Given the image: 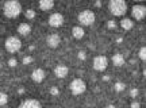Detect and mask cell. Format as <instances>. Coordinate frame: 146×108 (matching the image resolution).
<instances>
[{
	"instance_id": "obj_1",
	"label": "cell",
	"mask_w": 146,
	"mask_h": 108,
	"mask_svg": "<svg viewBox=\"0 0 146 108\" xmlns=\"http://www.w3.org/2000/svg\"><path fill=\"white\" fill-rule=\"evenodd\" d=\"M3 12L7 18H16L22 12V4L16 0L5 1L3 5Z\"/></svg>"
},
{
	"instance_id": "obj_2",
	"label": "cell",
	"mask_w": 146,
	"mask_h": 108,
	"mask_svg": "<svg viewBox=\"0 0 146 108\" xmlns=\"http://www.w3.org/2000/svg\"><path fill=\"white\" fill-rule=\"evenodd\" d=\"M110 12L115 16H122L127 12V3L123 0H111L108 3Z\"/></svg>"
},
{
	"instance_id": "obj_3",
	"label": "cell",
	"mask_w": 146,
	"mask_h": 108,
	"mask_svg": "<svg viewBox=\"0 0 146 108\" xmlns=\"http://www.w3.org/2000/svg\"><path fill=\"white\" fill-rule=\"evenodd\" d=\"M22 47V42L18 36H8L5 39V49L10 53H16L19 52Z\"/></svg>"
},
{
	"instance_id": "obj_4",
	"label": "cell",
	"mask_w": 146,
	"mask_h": 108,
	"mask_svg": "<svg viewBox=\"0 0 146 108\" xmlns=\"http://www.w3.org/2000/svg\"><path fill=\"white\" fill-rule=\"evenodd\" d=\"M77 19L80 22V25H83V26H91L95 22V14L89 10H84L78 14Z\"/></svg>"
},
{
	"instance_id": "obj_5",
	"label": "cell",
	"mask_w": 146,
	"mask_h": 108,
	"mask_svg": "<svg viewBox=\"0 0 146 108\" xmlns=\"http://www.w3.org/2000/svg\"><path fill=\"white\" fill-rule=\"evenodd\" d=\"M69 88H70V92H72L73 95L78 96V95H81V93L85 92L87 85H85V82H84L81 78H74V80L70 82Z\"/></svg>"
},
{
	"instance_id": "obj_6",
	"label": "cell",
	"mask_w": 146,
	"mask_h": 108,
	"mask_svg": "<svg viewBox=\"0 0 146 108\" xmlns=\"http://www.w3.org/2000/svg\"><path fill=\"white\" fill-rule=\"evenodd\" d=\"M107 65H108V60L107 57L104 56H98L94 58V69L98 70V72H103L107 69Z\"/></svg>"
},
{
	"instance_id": "obj_7",
	"label": "cell",
	"mask_w": 146,
	"mask_h": 108,
	"mask_svg": "<svg viewBox=\"0 0 146 108\" xmlns=\"http://www.w3.org/2000/svg\"><path fill=\"white\" fill-rule=\"evenodd\" d=\"M131 14H133V18H134V19H137V21H142L146 15V7L145 5H141V4L133 5Z\"/></svg>"
},
{
	"instance_id": "obj_8",
	"label": "cell",
	"mask_w": 146,
	"mask_h": 108,
	"mask_svg": "<svg viewBox=\"0 0 146 108\" xmlns=\"http://www.w3.org/2000/svg\"><path fill=\"white\" fill-rule=\"evenodd\" d=\"M64 23V16L60 14V12H54L49 16V25L53 27H60L62 26Z\"/></svg>"
},
{
	"instance_id": "obj_9",
	"label": "cell",
	"mask_w": 146,
	"mask_h": 108,
	"mask_svg": "<svg viewBox=\"0 0 146 108\" xmlns=\"http://www.w3.org/2000/svg\"><path fill=\"white\" fill-rule=\"evenodd\" d=\"M46 43L49 45V47H58L60 43H61V36L58 34H50V35L46 38Z\"/></svg>"
},
{
	"instance_id": "obj_10",
	"label": "cell",
	"mask_w": 146,
	"mask_h": 108,
	"mask_svg": "<svg viewBox=\"0 0 146 108\" xmlns=\"http://www.w3.org/2000/svg\"><path fill=\"white\" fill-rule=\"evenodd\" d=\"M45 77H46V73H45V70L41 69V68H38V69H35V70H33V73H31V78L35 82H42L43 80H45Z\"/></svg>"
},
{
	"instance_id": "obj_11",
	"label": "cell",
	"mask_w": 146,
	"mask_h": 108,
	"mask_svg": "<svg viewBox=\"0 0 146 108\" xmlns=\"http://www.w3.org/2000/svg\"><path fill=\"white\" fill-rule=\"evenodd\" d=\"M19 108H42V107L38 100H35V99H27L23 103H21Z\"/></svg>"
},
{
	"instance_id": "obj_12",
	"label": "cell",
	"mask_w": 146,
	"mask_h": 108,
	"mask_svg": "<svg viewBox=\"0 0 146 108\" xmlns=\"http://www.w3.org/2000/svg\"><path fill=\"white\" fill-rule=\"evenodd\" d=\"M68 72H69V69H68V66H65V65H57V66L54 68V74H56L58 78L66 77V76H68Z\"/></svg>"
},
{
	"instance_id": "obj_13",
	"label": "cell",
	"mask_w": 146,
	"mask_h": 108,
	"mask_svg": "<svg viewBox=\"0 0 146 108\" xmlns=\"http://www.w3.org/2000/svg\"><path fill=\"white\" fill-rule=\"evenodd\" d=\"M18 32L21 34V35H29L30 32H31V27L29 23H21L19 26H18Z\"/></svg>"
},
{
	"instance_id": "obj_14",
	"label": "cell",
	"mask_w": 146,
	"mask_h": 108,
	"mask_svg": "<svg viewBox=\"0 0 146 108\" xmlns=\"http://www.w3.org/2000/svg\"><path fill=\"white\" fill-rule=\"evenodd\" d=\"M112 62H114L115 66H123L125 65V57H123V54L115 53L112 56Z\"/></svg>"
},
{
	"instance_id": "obj_15",
	"label": "cell",
	"mask_w": 146,
	"mask_h": 108,
	"mask_svg": "<svg viewBox=\"0 0 146 108\" xmlns=\"http://www.w3.org/2000/svg\"><path fill=\"white\" fill-rule=\"evenodd\" d=\"M53 7H54V1H52V0H41L39 1V8L42 11H49Z\"/></svg>"
},
{
	"instance_id": "obj_16",
	"label": "cell",
	"mask_w": 146,
	"mask_h": 108,
	"mask_svg": "<svg viewBox=\"0 0 146 108\" xmlns=\"http://www.w3.org/2000/svg\"><path fill=\"white\" fill-rule=\"evenodd\" d=\"M72 34L76 39H81V38L84 36V28L83 27H80V26H74L72 28Z\"/></svg>"
},
{
	"instance_id": "obj_17",
	"label": "cell",
	"mask_w": 146,
	"mask_h": 108,
	"mask_svg": "<svg viewBox=\"0 0 146 108\" xmlns=\"http://www.w3.org/2000/svg\"><path fill=\"white\" fill-rule=\"evenodd\" d=\"M120 26H122L123 30H131L133 26H134V22L131 21V19H129V18H125V19L120 21Z\"/></svg>"
},
{
	"instance_id": "obj_18",
	"label": "cell",
	"mask_w": 146,
	"mask_h": 108,
	"mask_svg": "<svg viewBox=\"0 0 146 108\" xmlns=\"http://www.w3.org/2000/svg\"><path fill=\"white\" fill-rule=\"evenodd\" d=\"M25 16H26L27 19H34V18H35V11L31 10V8H29V10L25 11Z\"/></svg>"
},
{
	"instance_id": "obj_19",
	"label": "cell",
	"mask_w": 146,
	"mask_h": 108,
	"mask_svg": "<svg viewBox=\"0 0 146 108\" xmlns=\"http://www.w3.org/2000/svg\"><path fill=\"white\" fill-rule=\"evenodd\" d=\"M7 101H8V96H7L5 93L0 92V105H4V104H7Z\"/></svg>"
},
{
	"instance_id": "obj_20",
	"label": "cell",
	"mask_w": 146,
	"mask_h": 108,
	"mask_svg": "<svg viewBox=\"0 0 146 108\" xmlns=\"http://www.w3.org/2000/svg\"><path fill=\"white\" fill-rule=\"evenodd\" d=\"M33 61H34V58H33L31 56H26V57H23V60H22V62H23V65H29V64H31Z\"/></svg>"
},
{
	"instance_id": "obj_21",
	"label": "cell",
	"mask_w": 146,
	"mask_h": 108,
	"mask_svg": "<svg viewBox=\"0 0 146 108\" xmlns=\"http://www.w3.org/2000/svg\"><path fill=\"white\" fill-rule=\"evenodd\" d=\"M125 84H123V82H116V84H115V91H116V92H122V91H123V89H125Z\"/></svg>"
},
{
	"instance_id": "obj_22",
	"label": "cell",
	"mask_w": 146,
	"mask_h": 108,
	"mask_svg": "<svg viewBox=\"0 0 146 108\" xmlns=\"http://www.w3.org/2000/svg\"><path fill=\"white\" fill-rule=\"evenodd\" d=\"M77 58L80 60V61H85V60H87V53L84 52V50H81V52H78Z\"/></svg>"
},
{
	"instance_id": "obj_23",
	"label": "cell",
	"mask_w": 146,
	"mask_h": 108,
	"mask_svg": "<svg viewBox=\"0 0 146 108\" xmlns=\"http://www.w3.org/2000/svg\"><path fill=\"white\" fill-rule=\"evenodd\" d=\"M139 58L145 61V58H146V49H145V46L139 49Z\"/></svg>"
},
{
	"instance_id": "obj_24",
	"label": "cell",
	"mask_w": 146,
	"mask_h": 108,
	"mask_svg": "<svg viewBox=\"0 0 146 108\" xmlns=\"http://www.w3.org/2000/svg\"><path fill=\"white\" fill-rule=\"evenodd\" d=\"M16 65H18V61H16L15 58H10V60H8V66L15 68Z\"/></svg>"
},
{
	"instance_id": "obj_25",
	"label": "cell",
	"mask_w": 146,
	"mask_h": 108,
	"mask_svg": "<svg viewBox=\"0 0 146 108\" xmlns=\"http://www.w3.org/2000/svg\"><path fill=\"white\" fill-rule=\"evenodd\" d=\"M58 93H60V89H58L57 87H52V88H50V95H53V96H57Z\"/></svg>"
},
{
	"instance_id": "obj_26",
	"label": "cell",
	"mask_w": 146,
	"mask_h": 108,
	"mask_svg": "<svg viewBox=\"0 0 146 108\" xmlns=\"http://www.w3.org/2000/svg\"><path fill=\"white\" fill-rule=\"evenodd\" d=\"M107 27H108V28H112V30L116 28V23H115V21H108L107 22Z\"/></svg>"
},
{
	"instance_id": "obj_27",
	"label": "cell",
	"mask_w": 146,
	"mask_h": 108,
	"mask_svg": "<svg viewBox=\"0 0 146 108\" xmlns=\"http://www.w3.org/2000/svg\"><path fill=\"white\" fill-rule=\"evenodd\" d=\"M130 96L131 97H137V96H138V89H137V88H133L130 91Z\"/></svg>"
},
{
	"instance_id": "obj_28",
	"label": "cell",
	"mask_w": 146,
	"mask_h": 108,
	"mask_svg": "<svg viewBox=\"0 0 146 108\" xmlns=\"http://www.w3.org/2000/svg\"><path fill=\"white\" fill-rule=\"evenodd\" d=\"M130 107L131 108H139V107H141V104L138 103V101H133V103L130 104Z\"/></svg>"
},
{
	"instance_id": "obj_29",
	"label": "cell",
	"mask_w": 146,
	"mask_h": 108,
	"mask_svg": "<svg viewBox=\"0 0 146 108\" xmlns=\"http://www.w3.org/2000/svg\"><path fill=\"white\" fill-rule=\"evenodd\" d=\"M95 5H96V7H102V1H96Z\"/></svg>"
},
{
	"instance_id": "obj_30",
	"label": "cell",
	"mask_w": 146,
	"mask_h": 108,
	"mask_svg": "<svg viewBox=\"0 0 146 108\" xmlns=\"http://www.w3.org/2000/svg\"><path fill=\"white\" fill-rule=\"evenodd\" d=\"M18 92L22 95V93H25V89H23V88H19V89H18Z\"/></svg>"
},
{
	"instance_id": "obj_31",
	"label": "cell",
	"mask_w": 146,
	"mask_h": 108,
	"mask_svg": "<svg viewBox=\"0 0 146 108\" xmlns=\"http://www.w3.org/2000/svg\"><path fill=\"white\" fill-rule=\"evenodd\" d=\"M103 80H104V81H108V80H110V76H103Z\"/></svg>"
},
{
	"instance_id": "obj_32",
	"label": "cell",
	"mask_w": 146,
	"mask_h": 108,
	"mask_svg": "<svg viewBox=\"0 0 146 108\" xmlns=\"http://www.w3.org/2000/svg\"><path fill=\"white\" fill-rule=\"evenodd\" d=\"M107 108H115V105H107Z\"/></svg>"
}]
</instances>
